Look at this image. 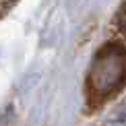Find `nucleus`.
<instances>
[{
	"instance_id": "f03ea898",
	"label": "nucleus",
	"mask_w": 126,
	"mask_h": 126,
	"mask_svg": "<svg viewBox=\"0 0 126 126\" xmlns=\"http://www.w3.org/2000/svg\"><path fill=\"white\" fill-rule=\"evenodd\" d=\"M110 124H126V103L124 106H118L116 110L112 112V116L108 118Z\"/></svg>"
},
{
	"instance_id": "7ed1b4c3",
	"label": "nucleus",
	"mask_w": 126,
	"mask_h": 126,
	"mask_svg": "<svg viewBox=\"0 0 126 126\" xmlns=\"http://www.w3.org/2000/svg\"><path fill=\"white\" fill-rule=\"evenodd\" d=\"M118 29L126 35V6H122V10L118 13Z\"/></svg>"
},
{
	"instance_id": "f257e3e1",
	"label": "nucleus",
	"mask_w": 126,
	"mask_h": 126,
	"mask_svg": "<svg viewBox=\"0 0 126 126\" xmlns=\"http://www.w3.org/2000/svg\"><path fill=\"white\" fill-rule=\"evenodd\" d=\"M126 85V48L110 41L95 54L87 75V91L93 101H106Z\"/></svg>"
}]
</instances>
